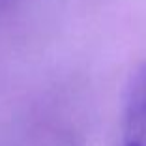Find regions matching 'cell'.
Segmentation results:
<instances>
[{
	"label": "cell",
	"mask_w": 146,
	"mask_h": 146,
	"mask_svg": "<svg viewBox=\"0 0 146 146\" xmlns=\"http://www.w3.org/2000/svg\"><path fill=\"white\" fill-rule=\"evenodd\" d=\"M122 146H146V66L135 71L125 90Z\"/></svg>",
	"instance_id": "1"
}]
</instances>
